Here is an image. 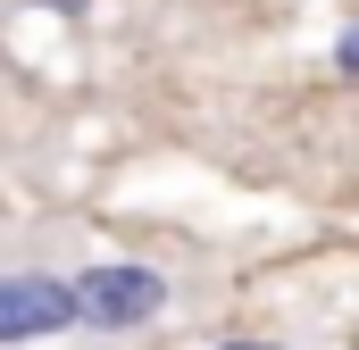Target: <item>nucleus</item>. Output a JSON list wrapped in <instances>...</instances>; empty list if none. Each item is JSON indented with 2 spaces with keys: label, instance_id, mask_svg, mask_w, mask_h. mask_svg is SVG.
I'll list each match as a JSON object with an SVG mask.
<instances>
[{
  "label": "nucleus",
  "instance_id": "7ed1b4c3",
  "mask_svg": "<svg viewBox=\"0 0 359 350\" xmlns=\"http://www.w3.org/2000/svg\"><path fill=\"white\" fill-rule=\"evenodd\" d=\"M334 67H343V76H359V25H351V34H334Z\"/></svg>",
  "mask_w": 359,
  "mask_h": 350
},
{
  "label": "nucleus",
  "instance_id": "f257e3e1",
  "mask_svg": "<svg viewBox=\"0 0 359 350\" xmlns=\"http://www.w3.org/2000/svg\"><path fill=\"white\" fill-rule=\"evenodd\" d=\"M76 309L100 334H134V326H151L168 309V275L159 267H134V259H100V267L76 275Z\"/></svg>",
  "mask_w": 359,
  "mask_h": 350
},
{
  "label": "nucleus",
  "instance_id": "f03ea898",
  "mask_svg": "<svg viewBox=\"0 0 359 350\" xmlns=\"http://www.w3.org/2000/svg\"><path fill=\"white\" fill-rule=\"evenodd\" d=\"M67 326H84V309H76V284H59V275H8L0 284V342H42V334H67Z\"/></svg>",
  "mask_w": 359,
  "mask_h": 350
},
{
  "label": "nucleus",
  "instance_id": "20e7f679",
  "mask_svg": "<svg viewBox=\"0 0 359 350\" xmlns=\"http://www.w3.org/2000/svg\"><path fill=\"white\" fill-rule=\"evenodd\" d=\"M226 350H276V342H226Z\"/></svg>",
  "mask_w": 359,
  "mask_h": 350
}]
</instances>
